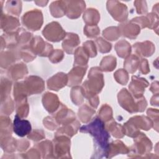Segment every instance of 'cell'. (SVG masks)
<instances>
[{
  "label": "cell",
  "instance_id": "6da1fadb",
  "mask_svg": "<svg viewBox=\"0 0 159 159\" xmlns=\"http://www.w3.org/2000/svg\"><path fill=\"white\" fill-rule=\"evenodd\" d=\"M80 132L89 133L94 137V153L91 158H102L106 157L108 150V140L110 135L105 129L103 121L98 117L87 125H83L80 129Z\"/></svg>",
  "mask_w": 159,
  "mask_h": 159
},
{
  "label": "cell",
  "instance_id": "7a4b0ae2",
  "mask_svg": "<svg viewBox=\"0 0 159 159\" xmlns=\"http://www.w3.org/2000/svg\"><path fill=\"white\" fill-rule=\"evenodd\" d=\"M120 105L130 113L142 112L147 106V101L143 96L134 99L127 89H122L118 94Z\"/></svg>",
  "mask_w": 159,
  "mask_h": 159
},
{
  "label": "cell",
  "instance_id": "3957f363",
  "mask_svg": "<svg viewBox=\"0 0 159 159\" xmlns=\"http://www.w3.org/2000/svg\"><path fill=\"white\" fill-rule=\"evenodd\" d=\"M152 124L153 122L150 119L141 116L130 118L124 124V127L127 135L130 137H134L140 133L139 131V129L148 130L152 127Z\"/></svg>",
  "mask_w": 159,
  "mask_h": 159
},
{
  "label": "cell",
  "instance_id": "277c9868",
  "mask_svg": "<svg viewBox=\"0 0 159 159\" xmlns=\"http://www.w3.org/2000/svg\"><path fill=\"white\" fill-rule=\"evenodd\" d=\"M22 22L29 30H38L40 29L43 23L42 14L38 9L30 11L22 16Z\"/></svg>",
  "mask_w": 159,
  "mask_h": 159
},
{
  "label": "cell",
  "instance_id": "5b68a950",
  "mask_svg": "<svg viewBox=\"0 0 159 159\" xmlns=\"http://www.w3.org/2000/svg\"><path fill=\"white\" fill-rule=\"evenodd\" d=\"M43 36L52 42H59L66 36V32L57 22H52L46 25L42 31Z\"/></svg>",
  "mask_w": 159,
  "mask_h": 159
},
{
  "label": "cell",
  "instance_id": "8992f818",
  "mask_svg": "<svg viewBox=\"0 0 159 159\" xmlns=\"http://www.w3.org/2000/svg\"><path fill=\"white\" fill-rule=\"evenodd\" d=\"M134 139V144L132 147L131 155H147L152 148L151 141L143 134H138Z\"/></svg>",
  "mask_w": 159,
  "mask_h": 159
},
{
  "label": "cell",
  "instance_id": "52a82bcc",
  "mask_svg": "<svg viewBox=\"0 0 159 159\" xmlns=\"http://www.w3.org/2000/svg\"><path fill=\"white\" fill-rule=\"evenodd\" d=\"M53 153L57 155V158L66 157V155L70 154V140L66 136L61 135L55 136L53 140Z\"/></svg>",
  "mask_w": 159,
  "mask_h": 159
},
{
  "label": "cell",
  "instance_id": "ba28073f",
  "mask_svg": "<svg viewBox=\"0 0 159 159\" xmlns=\"http://www.w3.org/2000/svg\"><path fill=\"white\" fill-rule=\"evenodd\" d=\"M107 8L111 16L117 21L122 22L127 17V8L125 4L118 1H108Z\"/></svg>",
  "mask_w": 159,
  "mask_h": 159
},
{
  "label": "cell",
  "instance_id": "9c48e42d",
  "mask_svg": "<svg viewBox=\"0 0 159 159\" xmlns=\"http://www.w3.org/2000/svg\"><path fill=\"white\" fill-rule=\"evenodd\" d=\"M30 48L35 54L40 56L47 57L52 53L53 47L52 45L44 42L43 39L39 36L32 39L29 43Z\"/></svg>",
  "mask_w": 159,
  "mask_h": 159
},
{
  "label": "cell",
  "instance_id": "30bf717a",
  "mask_svg": "<svg viewBox=\"0 0 159 159\" xmlns=\"http://www.w3.org/2000/svg\"><path fill=\"white\" fill-rule=\"evenodd\" d=\"M24 84L27 95L41 93L44 89V82L38 76H30L25 79Z\"/></svg>",
  "mask_w": 159,
  "mask_h": 159
},
{
  "label": "cell",
  "instance_id": "8fae6325",
  "mask_svg": "<svg viewBox=\"0 0 159 159\" xmlns=\"http://www.w3.org/2000/svg\"><path fill=\"white\" fill-rule=\"evenodd\" d=\"M132 79V80L129 88L134 96V98H139L143 96L145 88L148 86V83L145 78H139L135 76H133Z\"/></svg>",
  "mask_w": 159,
  "mask_h": 159
},
{
  "label": "cell",
  "instance_id": "7c38bea8",
  "mask_svg": "<svg viewBox=\"0 0 159 159\" xmlns=\"http://www.w3.org/2000/svg\"><path fill=\"white\" fill-rule=\"evenodd\" d=\"M66 6V14L70 19H76L80 16L85 8L84 1H65Z\"/></svg>",
  "mask_w": 159,
  "mask_h": 159
},
{
  "label": "cell",
  "instance_id": "4fadbf2b",
  "mask_svg": "<svg viewBox=\"0 0 159 159\" xmlns=\"http://www.w3.org/2000/svg\"><path fill=\"white\" fill-rule=\"evenodd\" d=\"M14 132L19 137H24L29 134L31 131V125L29 121L25 119H21L18 115L14 117L13 124Z\"/></svg>",
  "mask_w": 159,
  "mask_h": 159
},
{
  "label": "cell",
  "instance_id": "5bb4252c",
  "mask_svg": "<svg viewBox=\"0 0 159 159\" xmlns=\"http://www.w3.org/2000/svg\"><path fill=\"white\" fill-rule=\"evenodd\" d=\"M66 74L63 73H58L49 78L47 81L48 88L52 90L58 91L65 86L68 82Z\"/></svg>",
  "mask_w": 159,
  "mask_h": 159
},
{
  "label": "cell",
  "instance_id": "9a60e30c",
  "mask_svg": "<svg viewBox=\"0 0 159 159\" xmlns=\"http://www.w3.org/2000/svg\"><path fill=\"white\" fill-rule=\"evenodd\" d=\"M80 43L79 37L73 33H66L62 43V47L67 53L71 54L75 50L76 47Z\"/></svg>",
  "mask_w": 159,
  "mask_h": 159
},
{
  "label": "cell",
  "instance_id": "2e32d148",
  "mask_svg": "<svg viewBox=\"0 0 159 159\" xmlns=\"http://www.w3.org/2000/svg\"><path fill=\"white\" fill-rule=\"evenodd\" d=\"M87 69L86 66H75L68 73L69 82L68 86H71L73 85H77L80 84L83 79L84 75L85 74Z\"/></svg>",
  "mask_w": 159,
  "mask_h": 159
},
{
  "label": "cell",
  "instance_id": "e0dca14e",
  "mask_svg": "<svg viewBox=\"0 0 159 159\" xmlns=\"http://www.w3.org/2000/svg\"><path fill=\"white\" fill-rule=\"evenodd\" d=\"M42 102L46 110L50 113L55 111L60 106V102L57 95L50 93H46L42 98Z\"/></svg>",
  "mask_w": 159,
  "mask_h": 159
},
{
  "label": "cell",
  "instance_id": "ac0fdd59",
  "mask_svg": "<svg viewBox=\"0 0 159 159\" xmlns=\"http://www.w3.org/2000/svg\"><path fill=\"white\" fill-rule=\"evenodd\" d=\"M120 34L124 36L133 39H135L140 33V27L137 24L129 23H124L119 26Z\"/></svg>",
  "mask_w": 159,
  "mask_h": 159
},
{
  "label": "cell",
  "instance_id": "d6986e66",
  "mask_svg": "<svg viewBox=\"0 0 159 159\" xmlns=\"http://www.w3.org/2000/svg\"><path fill=\"white\" fill-rule=\"evenodd\" d=\"M61 107L62 108L58 111L55 118L58 124L65 125L73 122L75 120L74 112L63 105H61Z\"/></svg>",
  "mask_w": 159,
  "mask_h": 159
},
{
  "label": "cell",
  "instance_id": "ffe728a7",
  "mask_svg": "<svg viewBox=\"0 0 159 159\" xmlns=\"http://www.w3.org/2000/svg\"><path fill=\"white\" fill-rule=\"evenodd\" d=\"M135 52L140 56L149 57L151 56L155 51V47L153 44L148 41L145 42H138L133 46Z\"/></svg>",
  "mask_w": 159,
  "mask_h": 159
},
{
  "label": "cell",
  "instance_id": "44dd1931",
  "mask_svg": "<svg viewBox=\"0 0 159 159\" xmlns=\"http://www.w3.org/2000/svg\"><path fill=\"white\" fill-rule=\"evenodd\" d=\"M129 152V148L122 142L116 140L111 143H109L106 157L111 158L118 153H127Z\"/></svg>",
  "mask_w": 159,
  "mask_h": 159
},
{
  "label": "cell",
  "instance_id": "7402d4cb",
  "mask_svg": "<svg viewBox=\"0 0 159 159\" xmlns=\"http://www.w3.org/2000/svg\"><path fill=\"white\" fill-rule=\"evenodd\" d=\"M27 68L26 66L22 63H19L12 66L11 68L8 70V75L14 80H17L23 78L26 74H27Z\"/></svg>",
  "mask_w": 159,
  "mask_h": 159
},
{
  "label": "cell",
  "instance_id": "603a6c76",
  "mask_svg": "<svg viewBox=\"0 0 159 159\" xmlns=\"http://www.w3.org/2000/svg\"><path fill=\"white\" fill-rule=\"evenodd\" d=\"M19 25V22L16 17L7 15L1 16V29L7 32H12Z\"/></svg>",
  "mask_w": 159,
  "mask_h": 159
},
{
  "label": "cell",
  "instance_id": "cb8c5ba5",
  "mask_svg": "<svg viewBox=\"0 0 159 159\" xmlns=\"http://www.w3.org/2000/svg\"><path fill=\"white\" fill-rule=\"evenodd\" d=\"M80 125V124L79 123V122L75 120L73 122L71 123L65 124L63 127L59 129L56 132L55 136L61 134H65V136L67 135L68 137H71L76 133Z\"/></svg>",
  "mask_w": 159,
  "mask_h": 159
},
{
  "label": "cell",
  "instance_id": "d4e9b609",
  "mask_svg": "<svg viewBox=\"0 0 159 159\" xmlns=\"http://www.w3.org/2000/svg\"><path fill=\"white\" fill-rule=\"evenodd\" d=\"M84 21L88 25H96L100 19V16L96 9H88L83 15Z\"/></svg>",
  "mask_w": 159,
  "mask_h": 159
},
{
  "label": "cell",
  "instance_id": "484cf974",
  "mask_svg": "<svg viewBox=\"0 0 159 159\" xmlns=\"http://www.w3.org/2000/svg\"><path fill=\"white\" fill-rule=\"evenodd\" d=\"M88 55L84 50L83 47H79L76 49L75 53L74 65H77L80 66H86L88 61Z\"/></svg>",
  "mask_w": 159,
  "mask_h": 159
},
{
  "label": "cell",
  "instance_id": "4316f807",
  "mask_svg": "<svg viewBox=\"0 0 159 159\" xmlns=\"http://www.w3.org/2000/svg\"><path fill=\"white\" fill-rule=\"evenodd\" d=\"M115 49L118 56L121 58H126L130 55L131 52L130 43L124 40L117 42L115 45Z\"/></svg>",
  "mask_w": 159,
  "mask_h": 159
},
{
  "label": "cell",
  "instance_id": "83f0119b",
  "mask_svg": "<svg viewBox=\"0 0 159 159\" xmlns=\"http://www.w3.org/2000/svg\"><path fill=\"white\" fill-rule=\"evenodd\" d=\"M50 9L53 17H60L66 14V6L65 1H55L51 4Z\"/></svg>",
  "mask_w": 159,
  "mask_h": 159
},
{
  "label": "cell",
  "instance_id": "f1b7e54d",
  "mask_svg": "<svg viewBox=\"0 0 159 159\" xmlns=\"http://www.w3.org/2000/svg\"><path fill=\"white\" fill-rule=\"evenodd\" d=\"M107 129L116 138H122L125 135L124 127L117 124L114 120H112L106 125Z\"/></svg>",
  "mask_w": 159,
  "mask_h": 159
},
{
  "label": "cell",
  "instance_id": "f546056e",
  "mask_svg": "<svg viewBox=\"0 0 159 159\" xmlns=\"http://www.w3.org/2000/svg\"><path fill=\"white\" fill-rule=\"evenodd\" d=\"M140 60L137 56L135 55H132L129 57L124 63V66L125 70H127L129 73H134L137 67L139 65Z\"/></svg>",
  "mask_w": 159,
  "mask_h": 159
},
{
  "label": "cell",
  "instance_id": "4dcf8cb0",
  "mask_svg": "<svg viewBox=\"0 0 159 159\" xmlns=\"http://www.w3.org/2000/svg\"><path fill=\"white\" fill-rule=\"evenodd\" d=\"M116 66V58L112 56H107L102 58L100 69L104 71H111Z\"/></svg>",
  "mask_w": 159,
  "mask_h": 159
},
{
  "label": "cell",
  "instance_id": "1f68e13d",
  "mask_svg": "<svg viewBox=\"0 0 159 159\" xmlns=\"http://www.w3.org/2000/svg\"><path fill=\"white\" fill-rule=\"evenodd\" d=\"M94 114H95V111L91 109L86 104L82 106L78 111V116L84 123L89 122Z\"/></svg>",
  "mask_w": 159,
  "mask_h": 159
},
{
  "label": "cell",
  "instance_id": "d6a6232c",
  "mask_svg": "<svg viewBox=\"0 0 159 159\" xmlns=\"http://www.w3.org/2000/svg\"><path fill=\"white\" fill-rule=\"evenodd\" d=\"M43 155V158H49L52 157L50 155H53V144L51 142L48 140L44 141L37 145Z\"/></svg>",
  "mask_w": 159,
  "mask_h": 159
},
{
  "label": "cell",
  "instance_id": "836d02e7",
  "mask_svg": "<svg viewBox=\"0 0 159 159\" xmlns=\"http://www.w3.org/2000/svg\"><path fill=\"white\" fill-rule=\"evenodd\" d=\"M102 34L104 37L109 40H116L120 36V32L119 27H111L106 29Z\"/></svg>",
  "mask_w": 159,
  "mask_h": 159
},
{
  "label": "cell",
  "instance_id": "e575fe53",
  "mask_svg": "<svg viewBox=\"0 0 159 159\" xmlns=\"http://www.w3.org/2000/svg\"><path fill=\"white\" fill-rule=\"evenodd\" d=\"M83 91L82 87L75 86L72 88L71 91V97L72 101L76 105L81 104L83 101Z\"/></svg>",
  "mask_w": 159,
  "mask_h": 159
},
{
  "label": "cell",
  "instance_id": "d590c367",
  "mask_svg": "<svg viewBox=\"0 0 159 159\" xmlns=\"http://www.w3.org/2000/svg\"><path fill=\"white\" fill-rule=\"evenodd\" d=\"M6 9L8 13L19 16L21 12V1H7Z\"/></svg>",
  "mask_w": 159,
  "mask_h": 159
},
{
  "label": "cell",
  "instance_id": "8d00e7d4",
  "mask_svg": "<svg viewBox=\"0 0 159 159\" xmlns=\"http://www.w3.org/2000/svg\"><path fill=\"white\" fill-rule=\"evenodd\" d=\"M112 109L111 107H109L107 104L103 105L101 108L100 111H99V118L104 122L109 121L112 119Z\"/></svg>",
  "mask_w": 159,
  "mask_h": 159
},
{
  "label": "cell",
  "instance_id": "74e56055",
  "mask_svg": "<svg viewBox=\"0 0 159 159\" xmlns=\"http://www.w3.org/2000/svg\"><path fill=\"white\" fill-rule=\"evenodd\" d=\"M114 78H116V80L122 85H125L129 80L128 73L123 69L117 70L114 74Z\"/></svg>",
  "mask_w": 159,
  "mask_h": 159
},
{
  "label": "cell",
  "instance_id": "f35d334b",
  "mask_svg": "<svg viewBox=\"0 0 159 159\" xmlns=\"http://www.w3.org/2000/svg\"><path fill=\"white\" fill-rule=\"evenodd\" d=\"M96 42L98 44L99 50L101 53H107L111 51L112 45L110 43L106 42L101 37H99L96 40Z\"/></svg>",
  "mask_w": 159,
  "mask_h": 159
},
{
  "label": "cell",
  "instance_id": "ab89813d",
  "mask_svg": "<svg viewBox=\"0 0 159 159\" xmlns=\"http://www.w3.org/2000/svg\"><path fill=\"white\" fill-rule=\"evenodd\" d=\"M11 82L9 81L7 79H4V80H1V99L4 96V99L9 97V94L11 92Z\"/></svg>",
  "mask_w": 159,
  "mask_h": 159
},
{
  "label": "cell",
  "instance_id": "60d3db41",
  "mask_svg": "<svg viewBox=\"0 0 159 159\" xmlns=\"http://www.w3.org/2000/svg\"><path fill=\"white\" fill-rule=\"evenodd\" d=\"M84 33L88 37L93 38L98 36L100 33V30L97 25H86L84 28Z\"/></svg>",
  "mask_w": 159,
  "mask_h": 159
},
{
  "label": "cell",
  "instance_id": "b9f144b4",
  "mask_svg": "<svg viewBox=\"0 0 159 159\" xmlns=\"http://www.w3.org/2000/svg\"><path fill=\"white\" fill-rule=\"evenodd\" d=\"M83 48L89 57L96 56L97 52L96 47L93 41H87L83 43Z\"/></svg>",
  "mask_w": 159,
  "mask_h": 159
},
{
  "label": "cell",
  "instance_id": "7bdbcfd3",
  "mask_svg": "<svg viewBox=\"0 0 159 159\" xmlns=\"http://www.w3.org/2000/svg\"><path fill=\"white\" fill-rule=\"evenodd\" d=\"M63 58V52L58 49L53 51L50 55L49 59L52 63H58Z\"/></svg>",
  "mask_w": 159,
  "mask_h": 159
},
{
  "label": "cell",
  "instance_id": "ee69618b",
  "mask_svg": "<svg viewBox=\"0 0 159 159\" xmlns=\"http://www.w3.org/2000/svg\"><path fill=\"white\" fill-rule=\"evenodd\" d=\"M43 124H44V125L47 129H48V130H51L55 129L58 124L56 119L55 118L53 119L52 117H47V118H45L43 120Z\"/></svg>",
  "mask_w": 159,
  "mask_h": 159
},
{
  "label": "cell",
  "instance_id": "f6af8a7d",
  "mask_svg": "<svg viewBox=\"0 0 159 159\" xmlns=\"http://www.w3.org/2000/svg\"><path fill=\"white\" fill-rule=\"evenodd\" d=\"M28 138L34 140L38 141L45 138L44 133L42 130H34L30 134L28 135Z\"/></svg>",
  "mask_w": 159,
  "mask_h": 159
},
{
  "label": "cell",
  "instance_id": "bcb514c9",
  "mask_svg": "<svg viewBox=\"0 0 159 159\" xmlns=\"http://www.w3.org/2000/svg\"><path fill=\"white\" fill-rule=\"evenodd\" d=\"M139 68L140 73L143 74H147L150 71V68L148 65V62L146 59H142L139 63Z\"/></svg>",
  "mask_w": 159,
  "mask_h": 159
},
{
  "label": "cell",
  "instance_id": "7dc6e473",
  "mask_svg": "<svg viewBox=\"0 0 159 159\" xmlns=\"http://www.w3.org/2000/svg\"><path fill=\"white\" fill-rule=\"evenodd\" d=\"M29 143L27 140H17V148L19 151L22 152L27 150L29 147Z\"/></svg>",
  "mask_w": 159,
  "mask_h": 159
},
{
  "label": "cell",
  "instance_id": "c3c4849f",
  "mask_svg": "<svg viewBox=\"0 0 159 159\" xmlns=\"http://www.w3.org/2000/svg\"><path fill=\"white\" fill-rule=\"evenodd\" d=\"M137 2L139 4H136L135 3V7L137 8V12L138 14H144L145 12H147V5H146V3L145 2H144L143 4H140V2L139 1H137Z\"/></svg>",
  "mask_w": 159,
  "mask_h": 159
}]
</instances>
